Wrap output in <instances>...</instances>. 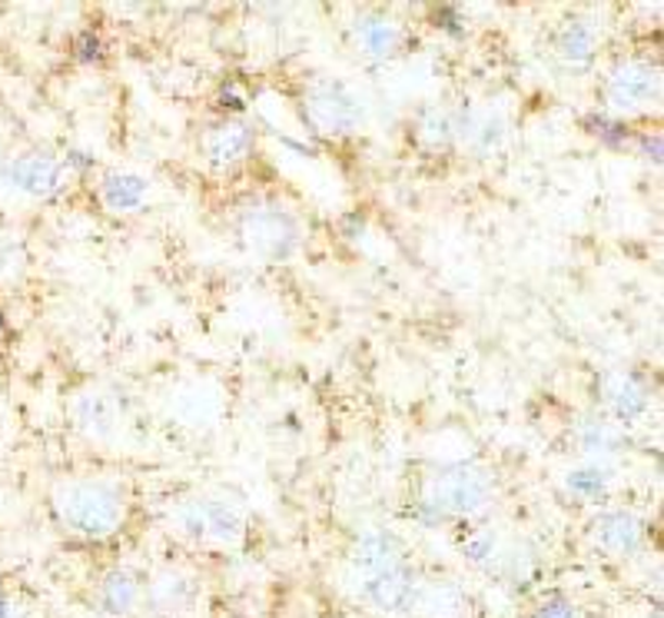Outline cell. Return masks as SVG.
Returning a JSON list of instances; mask_svg holds the SVG:
<instances>
[{
    "label": "cell",
    "mask_w": 664,
    "mask_h": 618,
    "mask_svg": "<svg viewBox=\"0 0 664 618\" xmlns=\"http://www.w3.org/2000/svg\"><path fill=\"white\" fill-rule=\"evenodd\" d=\"M200 505H203L206 535H213L216 542H236L243 535V516H239L236 505L229 502H200Z\"/></svg>",
    "instance_id": "14"
},
{
    "label": "cell",
    "mask_w": 664,
    "mask_h": 618,
    "mask_svg": "<svg viewBox=\"0 0 664 618\" xmlns=\"http://www.w3.org/2000/svg\"><path fill=\"white\" fill-rule=\"evenodd\" d=\"M415 605L422 608V615H429V618H452L465 608V595L459 585L439 582V585H429L426 592H422L415 598Z\"/></svg>",
    "instance_id": "15"
},
{
    "label": "cell",
    "mask_w": 664,
    "mask_h": 618,
    "mask_svg": "<svg viewBox=\"0 0 664 618\" xmlns=\"http://www.w3.org/2000/svg\"><path fill=\"white\" fill-rule=\"evenodd\" d=\"M568 489L572 492H578V495H601L605 492V472L601 469H575L572 476H568Z\"/></svg>",
    "instance_id": "20"
},
{
    "label": "cell",
    "mask_w": 664,
    "mask_h": 618,
    "mask_svg": "<svg viewBox=\"0 0 664 618\" xmlns=\"http://www.w3.org/2000/svg\"><path fill=\"white\" fill-rule=\"evenodd\" d=\"M247 243L263 260H286L299 247V223L286 210H247L239 219Z\"/></svg>",
    "instance_id": "4"
},
{
    "label": "cell",
    "mask_w": 664,
    "mask_h": 618,
    "mask_svg": "<svg viewBox=\"0 0 664 618\" xmlns=\"http://www.w3.org/2000/svg\"><path fill=\"white\" fill-rule=\"evenodd\" d=\"M253 127H247V124H236V121H226V124H220L216 130H210V137H206V153H210V160L213 163H239L243 160L250 150H253Z\"/></svg>",
    "instance_id": "10"
},
{
    "label": "cell",
    "mask_w": 664,
    "mask_h": 618,
    "mask_svg": "<svg viewBox=\"0 0 664 618\" xmlns=\"http://www.w3.org/2000/svg\"><path fill=\"white\" fill-rule=\"evenodd\" d=\"M594 542L609 555H631L641 545V522L631 513H605L594 522Z\"/></svg>",
    "instance_id": "8"
},
{
    "label": "cell",
    "mask_w": 664,
    "mask_h": 618,
    "mask_svg": "<svg viewBox=\"0 0 664 618\" xmlns=\"http://www.w3.org/2000/svg\"><path fill=\"white\" fill-rule=\"evenodd\" d=\"M4 180L14 190H24L30 197H53L60 187H64V163L53 156H17L14 163H8Z\"/></svg>",
    "instance_id": "5"
},
{
    "label": "cell",
    "mask_w": 664,
    "mask_h": 618,
    "mask_svg": "<svg viewBox=\"0 0 664 618\" xmlns=\"http://www.w3.org/2000/svg\"><path fill=\"white\" fill-rule=\"evenodd\" d=\"M57 513L67 529L103 539L116 532L120 519H124V499L107 482H74L57 492Z\"/></svg>",
    "instance_id": "1"
},
{
    "label": "cell",
    "mask_w": 664,
    "mask_h": 618,
    "mask_svg": "<svg viewBox=\"0 0 664 618\" xmlns=\"http://www.w3.org/2000/svg\"><path fill=\"white\" fill-rule=\"evenodd\" d=\"M492 548H496L492 535H481V539H472V542H465V545H462V552H465L472 562H486V558L492 555Z\"/></svg>",
    "instance_id": "22"
},
{
    "label": "cell",
    "mask_w": 664,
    "mask_h": 618,
    "mask_svg": "<svg viewBox=\"0 0 664 618\" xmlns=\"http://www.w3.org/2000/svg\"><path fill=\"white\" fill-rule=\"evenodd\" d=\"M137 598H140V589L127 572H110L100 585V602L113 615H127L137 605Z\"/></svg>",
    "instance_id": "17"
},
{
    "label": "cell",
    "mask_w": 664,
    "mask_h": 618,
    "mask_svg": "<svg viewBox=\"0 0 664 618\" xmlns=\"http://www.w3.org/2000/svg\"><path fill=\"white\" fill-rule=\"evenodd\" d=\"M535 618H578V608L568 598H546Z\"/></svg>",
    "instance_id": "21"
},
{
    "label": "cell",
    "mask_w": 664,
    "mask_h": 618,
    "mask_svg": "<svg viewBox=\"0 0 664 618\" xmlns=\"http://www.w3.org/2000/svg\"><path fill=\"white\" fill-rule=\"evenodd\" d=\"M355 43L362 47V53L369 58H392L399 47V30L396 24L383 21V17H362L355 21Z\"/></svg>",
    "instance_id": "13"
},
{
    "label": "cell",
    "mask_w": 664,
    "mask_h": 618,
    "mask_svg": "<svg viewBox=\"0 0 664 618\" xmlns=\"http://www.w3.org/2000/svg\"><path fill=\"white\" fill-rule=\"evenodd\" d=\"M74 413H77V422L93 436H107L113 429V419H116L113 403L103 396V392H84V396L77 400V406H74Z\"/></svg>",
    "instance_id": "16"
},
{
    "label": "cell",
    "mask_w": 664,
    "mask_h": 618,
    "mask_svg": "<svg viewBox=\"0 0 664 618\" xmlns=\"http://www.w3.org/2000/svg\"><path fill=\"white\" fill-rule=\"evenodd\" d=\"M559 53H562L565 64L585 67L591 61V53H594V30L588 24H572L559 40Z\"/></svg>",
    "instance_id": "18"
},
{
    "label": "cell",
    "mask_w": 664,
    "mask_h": 618,
    "mask_svg": "<svg viewBox=\"0 0 664 618\" xmlns=\"http://www.w3.org/2000/svg\"><path fill=\"white\" fill-rule=\"evenodd\" d=\"M615 432L605 426V422H585L581 426V445L588 449V453H609V449H615Z\"/></svg>",
    "instance_id": "19"
},
{
    "label": "cell",
    "mask_w": 664,
    "mask_h": 618,
    "mask_svg": "<svg viewBox=\"0 0 664 618\" xmlns=\"http://www.w3.org/2000/svg\"><path fill=\"white\" fill-rule=\"evenodd\" d=\"M306 121L326 137H346L362 124V100L342 80H320L306 93Z\"/></svg>",
    "instance_id": "3"
},
{
    "label": "cell",
    "mask_w": 664,
    "mask_h": 618,
    "mask_svg": "<svg viewBox=\"0 0 664 618\" xmlns=\"http://www.w3.org/2000/svg\"><path fill=\"white\" fill-rule=\"evenodd\" d=\"M605 400L618 419H635L648 409V392L631 376H609L605 379Z\"/></svg>",
    "instance_id": "12"
},
{
    "label": "cell",
    "mask_w": 664,
    "mask_h": 618,
    "mask_svg": "<svg viewBox=\"0 0 664 618\" xmlns=\"http://www.w3.org/2000/svg\"><path fill=\"white\" fill-rule=\"evenodd\" d=\"M11 260H14V247H11L8 237H0V273H8Z\"/></svg>",
    "instance_id": "24"
},
{
    "label": "cell",
    "mask_w": 664,
    "mask_h": 618,
    "mask_svg": "<svg viewBox=\"0 0 664 618\" xmlns=\"http://www.w3.org/2000/svg\"><path fill=\"white\" fill-rule=\"evenodd\" d=\"M0 329H4V326H0Z\"/></svg>",
    "instance_id": "25"
},
{
    "label": "cell",
    "mask_w": 664,
    "mask_h": 618,
    "mask_svg": "<svg viewBox=\"0 0 664 618\" xmlns=\"http://www.w3.org/2000/svg\"><path fill=\"white\" fill-rule=\"evenodd\" d=\"M661 97L657 71L648 64H622L609 80V103L615 110H638Z\"/></svg>",
    "instance_id": "6"
},
{
    "label": "cell",
    "mask_w": 664,
    "mask_h": 618,
    "mask_svg": "<svg viewBox=\"0 0 664 618\" xmlns=\"http://www.w3.org/2000/svg\"><path fill=\"white\" fill-rule=\"evenodd\" d=\"M492 499V479L475 466H449L433 476L429 495L422 505H429L439 516H472Z\"/></svg>",
    "instance_id": "2"
},
{
    "label": "cell",
    "mask_w": 664,
    "mask_h": 618,
    "mask_svg": "<svg viewBox=\"0 0 664 618\" xmlns=\"http://www.w3.org/2000/svg\"><path fill=\"white\" fill-rule=\"evenodd\" d=\"M103 203L116 213H134L143 206L147 193H150V184L137 174H110L103 180Z\"/></svg>",
    "instance_id": "11"
},
{
    "label": "cell",
    "mask_w": 664,
    "mask_h": 618,
    "mask_svg": "<svg viewBox=\"0 0 664 618\" xmlns=\"http://www.w3.org/2000/svg\"><path fill=\"white\" fill-rule=\"evenodd\" d=\"M399 562H402V548H399L396 535H389V532H366L352 552V566L362 569L366 576L386 572V569L399 566Z\"/></svg>",
    "instance_id": "9"
},
{
    "label": "cell",
    "mask_w": 664,
    "mask_h": 618,
    "mask_svg": "<svg viewBox=\"0 0 664 618\" xmlns=\"http://www.w3.org/2000/svg\"><path fill=\"white\" fill-rule=\"evenodd\" d=\"M77 47H80L77 53H80L84 61H93V58H100V40H97L93 34H84V37L77 40Z\"/></svg>",
    "instance_id": "23"
},
{
    "label": "cell",
    "mask_w": 664,
    "mask_h": 618,
    "mask_svg": "<svg viewBox=\"0 0 664 618\" xmlns=\"http://www.w3.org/2000/svg\"><path fill=\"white\" fill-rule=\"evenodd\" d=\"M366 598L376 611H386V615H396V611H405L412 602H415V572L409 566H392L386 572H376L369 576L366 582Z\"/></svg>",
    "instance_id": "7"
}]
</instances>
